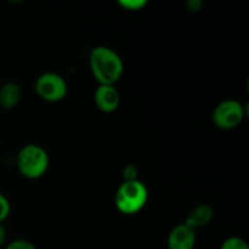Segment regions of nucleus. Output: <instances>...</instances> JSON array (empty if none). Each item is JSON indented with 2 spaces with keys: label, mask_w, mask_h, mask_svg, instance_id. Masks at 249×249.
<instances>
[{
  "label": "nucleus",
  "mask_w": 249,
  "mask_h": 249,
  "mask_svg": "<svg viewBox=\"0 0 249 249\" xmlns=\"http://www.w3.org/2000/svg\"><path fill=\"white\" fill-rule=\"evenodd\" d=\"M89 67L99 85H114L124 72V62L121 55L105 45H97L91 49Z\"/></svg>",
  "instance_id": "1"
},
{
  "label": "nucleus",
  "mask_w": 249,
  "mask_h": 249,
  "mask_svg": "<svg viewBox=\"0 0 249 249\" xmlns=\"http://www.w3.org/2000/svg\"><path fill=\"white\" fill-rule=\"evenodd\" d=\"M50 165L49 153L43 146L27 143L16 156V167L19 174L29 180H36L46 174Z\"/></svg>",
  "instance_id": "2"
},
{
  "label": "nucleus",
  "mask_w": 249,
  "mask_h": 249,
  "mask_svg": "<svg viewBox=\"0 0 249 249\" xmlns=\"http://www.w3.org/2000/svg\"><path fill=\"white\" fill-rule=\"evenodd\" d=\"M148 201V190L140 180L123 181L114 195V206L124 215L139 213Z\"/></svg>",
  "instance_id": "3"
},
{
  "label": "nucleus",
  "mask_w": 249,
  "mask_h": 249,
  "mask_svg": "<svg viewBox=\"0 0 249 249\" xmlns=\"http://www.w3.org/2000/svg\"><path fill=\"white\" fill-rule=\"evenodd\" d=\"M247 105L235 99L223 100L213 109L212 121L220 130H232L240 126L248 114Z\"/></svg>",
  "instance_id": "4"
},
{
  "label": "nucleus",
  "mask_w": 249,
  "mask_h": 249,
  "mask_svg": "<svg viewBox=\"0 0 249 249\" xmlns=\"http://www.w3.org/2000/svg\"><path fill=\"white\" fill-rule=\"evenodd\" d=\"M34 91L43 101L60 102L68 92V85L65 78L56 72H45L39 75L34 84Z\"/></svg>",
  "instance_id": "5"
},
{
  "label": "nucleus",
  "mask_w": 249,
  "mask_h": 249,
  "mask_svg": "<svg viewBox=\"0 0 249 249\" xmlns=\"http://www.w3.org/2000/svg\"><path fill=\"white\" fill-rule=\"evenodd\" d=\"M197 242L196 230L187 225L178 224L169 231L167 237L168 249H195Z\"/></svg>",
  "instance_id": "6"
},
{
  "label": "nucleus",
  "mask_w": 249,
  "mask_h": 249,
  "mask_svg": "<svg viewBox=\"0 0 249 249\" xmlns=\"http://www.w3.org/2000/svg\"><path fill=\"white\" fill-rule=\"evenodd\" d=\"M94 102L102 113H112L121 105V95L114 85H99L94 92Z\"/></svg>",
  "instance_id": "7"
},
{
  "label": "nucleus",
  "mask_w": 249,
  "mask_h": 249,
  "mask_svg": "<svg viewBox=\"0 0 249 249\" xmlns=\"http://www.w3.org/2000/svg\"><path fill=\"white\" fill-rule=\"evenodd\" d=\"M214 218V209L213 207L209 206L207 203L198 204L197 207H195L190 214L187 215L186 220H185V225H187L189 228L197 230L199 228H204L208 224L212 223Z\"/></svg>",
  "instance_id": "8"
},
{
  "label": "nucleus",
  "mask_w": 249,
  "mask_h": 249,
  "mask_svg": "<svg viewBox=\"0 0 249 249\" xmlns=\"http://www.w3.org/2000/svg\"><path fill=\"white\" fill-rule=\"evenodd\" d=\"M22 99V90L17 83L7 82L0 87V107L2 109H14Z\"/></svg>",
  "instance_id": "9"
},
{
  "label": "nucleus",
  "mask_w": 249,
  "mask_h": 249,
  "mask_svg": "<svg viewBox=\"0 0 249 249\" xmlns=\"http://www.w3.org/2000/svg\"><path fill=\"white\" fill-rule=\"evenodd\" d=\"M219 249H249L247 241L240 236H230L225 238Z\"/></svg>",
  "instance_id": "10"
},
{
  "label": "nucleus",
  "mask_w": 249,
  "mask_h": 249,
  "mask_svg": "<svg viewBox=\"0 0 249 249\" xmlns=\"http://www.w3.org/2000/svg\"><path fill=\"white\" fill-rule=\"evenodd\" d=\"M147 0H119L118 5L126 11H140L147 6Z\"/></svg>",
  "instance_id": "11"
},
{
  "label": "nucleus",
  "mask_w": 249,
  "mask_h": 249,
  "mask_svg": "<svg viewBox=\"0 0 249 249\" xmlns=\"http://www.w3.org/2000/svg\"><path fill=\"white\" fill-rule=\"evenodd\" d=\"M11 213V204L7 197L0 192V224L4 223Z\"/></svg>",
  "instance_id": "12"
},
{
  "label": "nucleus",
  "mask_w": 249,
  "mask_h": 249,
  "mask_svg": "<svg viewBox=\"0 0 249 249\" xmlns=\"http://www.w3.org/2000/svg\"><path fill=\"white\" fill-rule=\"evenodd\" d=\"M4 249H36V248L31 241L24 240V238H16V240H12L11 242L7 243Z\"/></svg>",
  "instance_id": "13"
},
{
  "label": "nucleus",
  "mask_w": 249,
  "mask_h": 249,
  "mask_svg": "<svg viewBox=\"0 0 249 249\" xmlns=\"http://www.w3.org/2000/svg\"><path fill=\"white\" fill-rule=\"evenodd\" d=\"M122 175L124 178V181H131V180H138L139 169L135 164H126L122 170Z\"/></svg>",
  "instance_id": "14"
},
{
  "label": "nucleus",
  "mask_w": 249,
  "mask_h": 249,
  "mask_svg": "<svg viewBox=\"0 0 249 249\" xmlns=\"http://www.w3.org/2000/svg\"><path fill=\"white\" fill-rule=\"evenodd\" d=\"M202 7H203V4L199 0H190L187 1V10L191 12H198L201 11Z\"/></svg>",
  "instance_id": "15"
},
{
  "label": "nucleus",
  "mask_w": 249,
  "mask_h": 249,
  "mask_svg": "<svg viewBox=\"0 0 249 249\" xmlns=\"http://www.w3.org/2000/svg\"><path fill=\"white\" fill-rule=\"evenodd\" d=\"M6 238H7V232H6V229L2 224H0V247L5 246L6 243Z\"/></svg>",
  "instance_id": "16"
}]
</instances>
